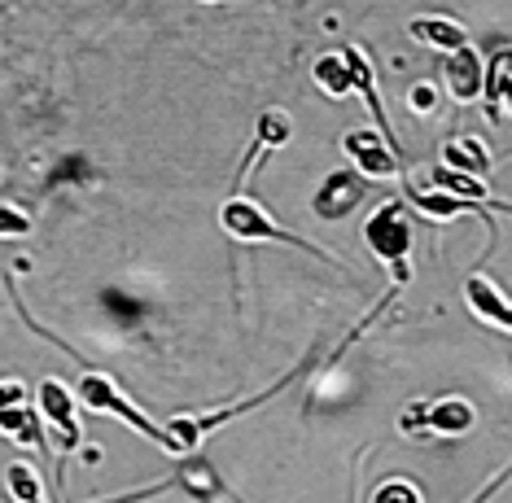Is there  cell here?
<instances>
[{"instance_id": "ba28073f", "label": "cell", "mask_w": 512, "mask_h": 503, "mask_svg": "<svg viewBox=\"0 0 512 503\" xmlns=\"http://www.w3.org/2000/svg\"><path fill=\"white\" fill-rule=\"evenodd\" d=\"M40 407H44V420H49L53 429H62L66 447H79V434H84V429L75 425V399L66 394L62 381H44L40 385Z\"/></svg>"}, {"instance_id": "6da1fadb", "label": "cell", "mask_w": 512, "mask_h": 503, "mask_svg": "<svg viewBox=\"0 0 512 503\" xmlns=\"http://www.w3.org/2000/svg\"><path fill=\"white\" fill-rule=\"evenodd\" d=\"M75 399L84 403V407H92V412H110V416H119V420H127V425L132 429H141V434L149 438V442H158L162 451H176V442H171V434L167 429H158L154 420H149L141 407L136 403H127L119 390H114L110 385V377H101V372H84V377H79V385H75Z\"/></svg>"}, {"instance_id": "5b68a950", "label": "cell", "mask_w": 512, "mask_h": 503, "mask_svg": "<svg viewBox=\"0 0 512 503\" xmlns=\"http://www.w3.org/2000/svg\"><path fill=\"white\" fill-rule=\"evenodd\" d=\"M359 202H364V175H355V171H333V175H324V184L316 189V197H311L316 215L329 219V224L346 219Z\"/></svg>"}, {"instance_id": "8992f818", "label": "cell", "mask_w": 512, "mask_h": 503, "mask_svg": "<svg viewBox=\"0 0 512 503\" xmlns=\"http://www.w3.org/2000/svg\"><path fill=\"white\" fill-rule=\"evenodd\" d=\"M346 154H351L359 175H368V180H390V175H399V154L386 145L381 132H351L346 136Z\"/></svg>"}, {"instance_id": "9a60e30c", "label": "cell", "mask_w": 512, "mask_h": 503, "mask_svg": "<svg viewBox=\"0 0 512 503\" xmlns=\"http://www.w3.org/2000/svg\"><path fill=\"white\" fill-rule=\"evenodd\" d=\"M5 482H9V495H14L18 503H44V499H40L36 469H31V464H9Z\"/></svg>"}, {"instance_id": "7a4b0ae2", "label": "cell", "mask_w": 512, "mask_h": 503, "mask_svg": "<svg viewBox=\"0 0 512 503\" xmlns=\"http://www.w3.org/2000/svg\"><path fill=\"white\" fill-rule=\"evenodd\" d=\"M364 241L381 263L394 267V280H407V250H412V224L399 202H386L364 224Z\"/></svg>"}, {"instance_id": "7c38bea8", "label": "cell", "mask_w": 512, "mask_h": 503, "mask_svg": "<svg viewBox=\"0 0 512 503\" xmlns=\"http://www.w3.org/2000/svg\"><path fill=\"white\" fill-rule=\"evenodd\" d=\"M442 154H447V167L451 171H460V175H486L491 171V154H486V145L477 136H456V140H447V149H442Z\"/></svg>"}, {"instance_id": "277c9868", "label": "cell", "mask_w": 512, "mask_h": 503, "mask_svg": "<svg viewBox=\"0 0 512 503\" xmlns=\"http://www.w3.org/2000/svg\"><path fill=\"white\" fill-rule=\"evenodd\" d=\"M473 407L464 399H438V403H416L403 412V429H429V434H442V438H460L473 429Z\"/></svg>"}, {"instance_id": "ac0fdd59", "label": "cell", "mask_w": 512, "mask_h": 503, "mask_svg": "<svg viewBox=\"0 0 512 503\" xmlns=\"http://www.w3.org/2000/svg\"><path fill=\"white\" fill-rule=\"evenodd\" d=\"M407 101H412V110H421V114H425V110H434V105H438V92L429 88V84H416Z\"/></svg>"}, {"instance_id": "30bf717a", "label": "cell", "mask_w": 512, "mask_h": 503, "mask_svg": "<svg viewBox=\"0 0 512 503\" xmlns=\"http://www.w3.org/2000/svg\"><path fill=\"white\" fill-rule=\"evenodd\" d=\"M407 31H412L416 40H425L429 49H442V53L469 49V31H464L460 22H451V18H416Z\"/></svg>"}, {"instance_id": "52a82bcc", "label": "cell", "mask_w": 512, "mask_h": 503, "mask_svg": "<svg viewBox=\"0 0 512 503\" xmlns=\"http://www.w3.org/2000/svg\"><path fill=\"white\" fill-rule=\"evenodd\" d=\"M464 302L473 307L477 320H486V324H495V329L512 333V302L499 294L486 276H469V280H464Z\"/></svg>"}, {"instance_id": "5bb4252c", "label": "cell", "mask_w": 512, "mask_h": 503, "mask_svg": "<svg viewBox=\"0 0 512 503\" xmlns=\"http://www.w3.org/2000/svg\"><path fill=\"white\" fill-rule=\"evenodd\" d=\"M289 132H294V123H289V114L285 110H263L259 114V136H254V154H263V149H281Z\"/></svg>"}, {"instance_id": "4fadbf2b", "label": "cell", "mask_w": 512, "mask_h": 503, "mask_svg": "<svg viewBox=\"0 0 512 503\" xmlns=\"http://www.w3.org/2000/svg\"><path fill=\"white\" fill-rule=\"evenodd\" d=\"M316 84L329 92V97H346L355 88L351 79V66H346V53H324L316 62Z\"/></svg>"}, {"instance_id": "2e32d148", "label": "cell", "mask_w": 512, "mask_h": 503, "mask_svg": "<svg viewBox=\"0 0 512 503\" xmlns=\"http://www.w3.org/2000/svg\"><path fill=\"white\" fill-rule=\"evenodd\" d=\"M372 503H421V490L412 482H403V477H394V482H381Z\"/></svg>"}, {"instance_id": "3957f363", "label": "cell", "mask_w": 512, "mask_h": 503, "mask_svg": "<svg viewBox=\"0 0 512 503\" xmlns=\"http://www.w3.org/2000/svg\"><path fill=\"white\" fill-rule=\"evenodd\" d=\"M219 224H224L232 237H241V241H281V245H294V250H307L311 259H324V250H316L311 241L294 237V232H285L276 219H267L263 210L250 202V197H232V202H224V210H219Z\"/></svg>"}, {"instance_id": "8fae6325", "label": "cell", "mask_w": 512, "mask_h": 503, "mask_svg": "<svg viewBox=\"0 0 512 503\" xmlns=\"http://www.w3.org/2000/svg\"><path fill=\"white\" fill-rule=\"evenodd\" d=\"M486 105H491V114L504 110L512 119V49H499L486 66Z\"/></svg>"}, {"instance_id": "e0dca14e", "label": "cell", "mask_w": 512, "mask_h": 503, "mask_svg": "<svg viewBox=\"0 0 512 503\" xmlns=\"http://www.w3.org/2000/svg\"><path fill=\"white\" fill-rule=\"evenodd\" d=\"M27 232H31V219L18 206H0V237H27Z\"/></svg>"}, {"instance_id": "9c48e42d", "label": "cell", "mask_w": 512, "mask_h": 503, "mask_svg": "<svg viewBox=\"0 0 512 503\" xmlns=\"http://www.w3.org/2000/svg\"><path fill=\"white\" fill-rule=\"evenodd\" d=\"M447 84H451V97H456V101H477V97H482V92H486V66H482V57H477V49L451 53Z\"/></svg>"}]
</instances>
